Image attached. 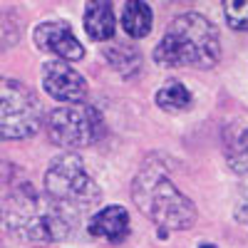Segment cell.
<instances>
[{
    "label": "cell",
    "instance_id": "cell-8",
    "mask_svg": "<svg viewBox=\"0 0 248 248\" xmlns=\"http://www.w3.org/2000/svg\"><path fill=\"white\" fill-rule=\"evenodd\" d=\"M32 40L43 52L57 55L62 62H77V60L85 57V47H82V43L75 37L72 28L65 20H47V23H40L32 30Z\"/></svg>",
    "mask_w": 248,
    "mask_h": 248
},
{
    "label": "cell",
    "instance_id": "cell-4",
    "mask_svg": "<svg viewBox=\"0 0 248 248\" xmlns=\"http://www.w3.org/2000/svg\"><path fill=\"white\" fill-rule=\"evenodd\" d=\"M45 194L72 216L82 214L102 201L97 181L90 176L79 156L62 154L45 171Z\"/></svg>",
    "mask_w": 248,
    "mask_h": 248
},
{
    "label": "cell",
    "instance_id": "cell-5",
    "mask_svg": "<svg viewBox=\"0 0 248 248\" xmlns=\"http://www.w3.org/2000/svg\"><path fill=\"white\" fill-rule=\"evenodd\" d=\"M45 129H47L50 141L57 144V147L85 149L105 137L107 124L97 107L79 102V105H67V107L52 109L45 119Z\"/></svg>",
    "mask_w": 248,
    "mask_h": 248
},
{
    "label": "cell",
    "instance_id": "cell-15",
    "mask_svg": "<svg viewBox=\"0 0 248 248\" xmlns=\"http://www.w3.org/2000/svg\"><path fill=\"white\" fill-rule=\"evenodd\" d=\"M199 248H216V246H214V243H201Z\"/></svg>",
    "mask_w": 248,
    "mask_h": 248
},
{
    "label": "cell",
    "instance_id": "cell-11",
    "mask_svg": "<svg viewBox=\"0 0 248 248\" xmlns=\"http://www.w3.org/2000/svg\"><path fill=\"white\" fill-rule=\"evenodd\" d=\"M152 25H154V13L147 3L132 0V3L122 8V28L129 37H134V40L147 37L152 32Z\"/></svg>",
    "mask_w": 248,
    "mask_h": 248
},
{
    "label": "cell",
    "instance_id": "cell-10",
    "mask_svg": "<svg viewBox=\"0 0 248 248\" xmlns=\"http://www.w3.org/2000/svg\"><path fill=\"white\" fill-rule=\"evenodd\" d=\"M114 10L112 3L107 0H97V3H90L85 8V30L92 40L97 43H105V40H112L114 35Z\"/></svg>",
    "mask_w": 248,
    "mask_h": 248
},
{
    "label": "cell",
    "instance_id": "cell-6",
    "mask_svg": "<svg viewBox=\"0 0 248 248\" xmlns=\"http://www.w3.org/2000/svg\"><path fill=\"white\" fill-rule=\"evenodd\" d=\"M43 122L35 92L20 79L0 75V141L32 137Z\"/></svg>",
    "mask_w": 248,
    "mask_h": 248
},
{
    "label": "cell",
    "instance_id": "cell-7",
    "mask_svg": "<svg viewBox=\"0 0 248 248\" xmlns=\"http://www.w3.org/2000/svg\"><path fill=\"white\" fill-rule=\"evenodd\" d=\"M43 87L45 92L67 105H79L87 97V82L70 62L62 60H47L43 65Z\"/></svg>",
    "mask_w": 248,
    "mask_h": 248
},
{
    "label": "cell",
    "instance_id": "cell-14",
    "mask_svg": "<svg viewBox=\"0 0 248 248\" xmlns=\"http://www.w3.org/2000/svg\"><path fill=\"white\" fill-rule=\"evenodd\" d=\"M223 15L233 30H248V3L246 0H229V3H223Z\"/></svg>",
    "mask_w": 248,
    "mask_h": 248
},
{
    "label": "cell",
    "instance_id": "cell-1",
    "mask_svg": "<svg viewBox=\"0 0 248 248\" xmlns=\"http://www.w3.org/2000/svg\"><path fill=\"white\" fill-rule=\"evenodd\" d=\"M5 226L28 243H57L72 236L77 216L57 206L47 194H37L32 186L15 189L0 209Z\"/></svg>",
    "mask_w": 248,
    "mask_h": 248
},
{
    "label": "cell",
    "instance_id": "cell-12",
    "mask_svg": "<svg viewBox=\"0 0 248 248\" xmlns=\"http://www.w3.org/2000/svg\"><path fill=\"white\" fill-rule=\"evenodd\" d=\"M105 57L109 65L122 75V77H134L141 67V55L134 45H127V43H114L105 50Z\"/></svg>",
    "mask_w": 248,
    "mask_h": 248
},
{
    "label": "cell",
    "instance_id": "cell-13",
    "mask_svg": "<svg viewBox=\"0 0 248 248\" xmlns=\"http://www.w3.org/2000/svg\"><path fill=\"white\" fill-rule=\"evenodd\" d=\"M154 99H156V107L169 112V114H176V112H184V109L191 107V92L176 79L167 82V85L156 92Z\"/></svg>",
    "mask_w": 248,
    "mask_h": 248
},
{
    "label": "cell",
    "instance_id": "cell-2",
    "mask_svg": "<svg viewBox=\"0 0 248 248\" xmlns=\"http://www.w3.org/2000/svg\"><path fill=\"white\" fill-rule=\"evenodd\" d=\"M154 60L164 67H216V62L221 60V40L216 25L199 13L176 15L156 45Z\"/></svg>",
    "mask_w": 248,
    "mask_h": 248
},
{
    "label": "cell",
    "instance_id": "cell-3",
    "mask_svg": "<svg viewBox=\"0 0 248 248\" xmlns=\"http://www.w3.org/2000/svg\"><path fill=\"white\" fill-rule=\"evenodd\" d=\"M134 206L159 226V236L169 231H186L196 223V206L184 196L167 176L161 164H147L132 181Z\"/></svg>",
    "mask_w": 248,
    "mask_h": 248
},
{
    "label": "cell",
    "instance_id": "cell-9",
    "mask_svg": "<svg viewBox=\"0 0 248 248\" xmlns=\"http://www.w3.org/2000/svg\"><path fill=\"white\" fill-rule=\"evenodd\" d=\"M132 226H129V211L124 206H105L102 211H97L90 223H87V233L109 243H122L129 236Z\"/></svg>",
    "mask_w": 248,
    "mask_h": 248
}]
</instances>
